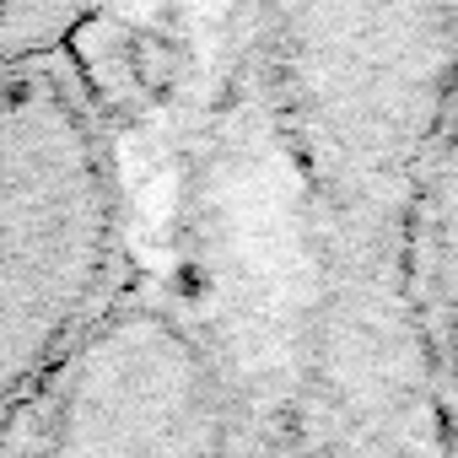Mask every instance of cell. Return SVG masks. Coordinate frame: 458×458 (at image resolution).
Instances as JSON below:
<instances>
[{
  "instance_id": "6da1fadb",
  "label": "cell",
  "mask_w": 458,
  "mask_h": 458,
  "mask_svg": "<svg viewBox=\"0 0 458 458\" xmlns=\"http://www.w3.org/2000/svg\"><path fill=\"white\" fill-rule=\"evenodd\" d=\"M119 178L71 55L0 65V420L114 302Z\"/></svg>"
},
{
  "instance_id": "7a4b0ae2",
  "label": "cell",
  "mask_w": 458,
  "mask_h": 458,
  "mask_svg": "<svg viewBox=\"0 0 458 458\" xmlns=\"http://www.w3.org/2000/svg\"><path fill=\"white\" fill-rule=\"evenodd\" d=\"M0 458H226L205 340L151 297H114L0 420Z\"/></svg>"
},
{
  "instance_id": "3957f363",
  "label": "cell",
  "mask_w": 458,
  "mask_h": 458,
  "mask_svg": "<svg viewBox=\"0 0 458 458\" xmlns=\"http://www.w3.org/2000/svg\"><path fill=\"white\" fill-rule=\"evenodd\" d=\"M399 270L426 361L442 383L447 410L458 415V60L410 173L399 221Z\"/></svg>"
},
{
  "instance_id": "277c9868",
  "label": "cell",
  "mask_w": 458,
  "mask_h": 458,
  "mask_svg": "<svg viewBox=\"0 0 458 458\" xmlns=\"http://www.w3.org/2000/svg\"><path fill=\"white\" fill-rule=\"evenodd\" d=\"M92 17H98L92 6H17V0H0V65L71 55V44Z\"/></svg>"
}]
</instances>
